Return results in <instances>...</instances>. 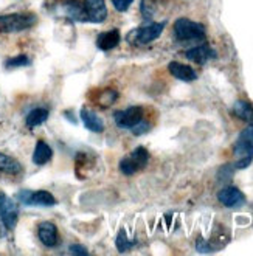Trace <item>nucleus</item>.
<instances>
[{"label": "nucleus", "mask_w": 253, "mask_h": 256, "mask_svg": "<svg viewBox=\"0 0 253 256\" xmlns=\"http://www.w3.org/2000/svg\"><path fill=\"white\" fill-rule=\"evenodd\" d=\"M36 24V16L32 12H12L0 16V33H19L32 28Z\"/></svg>", "instance_id": "1"}, {"label": "nucleus", "mask_w": 253, "mask_h": 256, "mask_svg": "<svg viewBox=\"0 0 253 256\" xmlns=\"http://www.w3.org/2000/svg\"><path fill=\"white\" fill-rule=\"evenodd\" d=\"M148 163H150V152H148L146 148L138 146L120 162L118 168H120L122 174L132 176V174H137L138 171L144 170L148 166Z\"/></svg>", "instance_id": "2"}, {"label": "nucleus", "mask_w": 253, "mask_h": 256, "mask_svg": "<svg viewBox=\"0 0 253 256\" xmlns=\"http://www.w3.org/2000/svg\"><path fill=\"white\" fill-rule=\"evenodd\" d=\"M174 36L182 42L202 40L205 39V28L198 22L180 18L174 22Z\"/></svg>", "instance_id": "3"}, {"label": "nucleus", "mask_w": 253, "mask_h": 256, "mask_svg": "<svg viewBox=\"0 0 253 256\" xmlns=\"http://www.w3.org/2000/svg\"><path fill=\"white\" fill-rule=\"evenodd\" d=\"M165 30V22H154V24H148L143 26L136 28L134 32L129 33L128 42L134 45H146L151 44L152 40L158 39L160 34Z\"/></svg>", "instance_id": "4"}, {"label": "nucleus", "mask_w": 253, "mask_h": 256, "mask_svg": "<svg viewBox=\"0 0 253 256\" xmlns=\"http://www.w3.org/2000/svg\"><path fill=\"white\" fill-rule=\"evenodd\" d=\"M18 200L28 206H53L56 205L54 196L48 191H32V190H22L18 192Z\"/></svg>", "instance_id": "5"}, {"label": "nucleus", "mask_w": 253, "mask_h": 256, "mask_svg": "<svg viewBox=\"0 0 253 256\" xmlns=\"http://www.w3.org/2000/svg\"><path fill=\"white\" fill-rule=\"evenodd\" d=\"M144 115V109L142 106H130L123 110H116L114 114V122L120 129H132L136 128Z\"/></svg>", "instance_id": "6"}, {"label": "nucleus", "mask_w": 253, "mask_h": 256, "mask_svg": "<svg viewBox=\"0 0 253 256\" xmlns=\"http://www.w3.org/2000/svg\"><path fill=\"white\" fill-rule=\"evenodd\" d=\"M0 219L6 230H12L16 227L19 219V208L11 198L5 192H0Z\"/></svg>", "instance_id": "7"}, {"label": "nucleus", "mask_w": 253, "mask_h": 256, "mask_svg": "<svg viewBox=\"0 0 253 256\" xmlns=\"http://www.w3.org/2000/svg\"><path fill=\"white\" fill-rule=\"evenodd\" d=\"M233 154L236 157V162L233 163L234 170H246L253 162V143L238 137L233 146Z\"/></svg>", "instance_id": "8"}, {"label": "nucleus", "mask_w": 253, "mask_h": 256, "mask_svg": "<svg viewBox=\"0 0 253 256\" xmlns=\"http://www.w3.org/2000/svg\"><path fill=\"white\" fill-rule=\"evenodd\" d=\"M218 200L227 208H240L246 204V196L236 186H224L218 192Z\"/></svg>", "instance_id": "9"}, {"label": "nucleus", "mask_w": 253, "mask_h": 256, "mask_svg": "<svg viewBox=\"0 0 253 256\" xmlns=\"http://www.w3.org/2000/svg\"><path fill=\"white\" fill-rule=\"evenodd\" d=\"M84 10L87 14V22L101 24L108 18V8L104 0H84Z\"/></svg>", "instance_id": "10"}, {"label": "nucleus", "mask_w": 253, "mask_h": 256, "mask_svg": "<svg viewBox=\"0 0 253 256\" xmlns=\"http://www.w3.org/2000/svg\"><path fill=\"white\" fill-rule=\"evenodd\" d=\"M38 236H39V240L40 242L52 248V247H56L58 244V228L56 225L52 224V222H40L38 225Z\"/></svg>", "instance_id": "11"}, {"label": "nucleus", "mask_w": 253, "mask_h": 256, "mask_svg": "<svg viewBox=\"0 0 253 256\" xmlns=\"http://www.w3.org/2000/svg\"><path fill=\"white\" fill-rule=\"evenodd\" d=\"M168 70L172 76L178 81H184V82H191L198 78V73L194 72V68H191L190 66L186 64H182V62H170L168 64Z\"/></svg>", "instance_id": "12"}, {"label": "nucleus", "mask_w": 253, "mask_h": 256, "mask_svg": "<svg viewBox=\"0 0 253 256\" xmlns=\"http://www.w3.org/2000/svg\"><path fill=\"white\" fill-rule=\"evenodd\" d=\"M185 54H186V58L190 59V61L196 62V64H205L206 61H210V59L216 58V52L206 44L199 45V47H192Z\"/></svg>", "instance_id": "13"}, {"label": "nucleus", "mask_w": 253, "mask_h": 256, "mask_svg": "<svg viewBox=\"0 0 253 256\" xmlns=\"http://www.w3.org/2000/svg\"><path fill=\"white\" fill-rule=\"evenodd\" d=\"M80 116H81V122L82 124L86 126V129H88L90 132H95V134H101L104 130V123L102 120L90 109L87 108H82L81 112H80Z\"/></svg>", "instance_id": "14"}, {"label": "nucleus", "mask_w": 253, "mask_h": 256, "mask_svg": "<svg viewBox=\"0 0 253 256\" xmlns=\"http://www.w3.org/2000/svg\"><path fill=\"white\" fill-rule=\"evenodd\" d=\"M120 32L118 30H110V32H102L96 38V47L102 52L114 50L120 44Z\"/></svg>", "instance_id": "15"}, {"label": "nucleus", "mask_w": 253, "mask_h": 256, "mask_svg": "<svg viewBox=\"0 0 253 256\" xmlns=\"http://www.w3.org/2000/svg\"><path fill=\"white\" fill-rule=\"evenodd\" d=\"M62 10L67 14V18L78 22H87V14L84 10V5L76 2V0H64Z\"/></svg>", "instance_id": "16"}, {"label": "nucleus", "mask_w": 253, "mask_h": 256, "mask_svg": "<svg viewBox=\"0 0 253 256\" xmlns=\"http://www.w3.org/2000/svg\"><path fill=\"white\" fill-rule=\"evenodd\" d=\"M53 157V150L48 146V143H46L44 140H39L36 143L34 152H33V162L38 166H44L46 163H48Z\"/></svg>", "instance_id": "17"}, {"label": "nucleus", "mask_w": 253, "mask_h": 256, "mask_svg": "<svg viewBox=\"0 0 253 256\" xmlns=\"http://www.w3.org/2000/svg\"><path fill=\"white\" fill-rule=\"evenodd\" d=\"M233 114L240 120H242V122H246L248 124H253V106L248 101L238 100L233 104Z\"/></svg>", "instance_id": "18"}, {"label": "nucleus", "mask_w": 253, "mask_h": 256, "mask_svg": "<svg viewBox=\"0 0 253 256\" xmlns=\"http://www.w3.org/2000/svg\"><path fill=\"white\" fill-rule=\"evenodd\" d=\"M22 172V164L4 152H0V174H10V176H16Z\"/></svg>", "instance_id": "19"}, {"label": "nucleus", "mask_w": 253, "mask_h": 256, "mask_svg": "<svg viewBox=\"0 0 253 256\" xmlns=\"http://www.w3.org/2000/svg\"><path fill=\"white\" fill-rule=\"evenodd\" d=\"M50 112L46 108H36L26 115V126L28 128H38L47 122Z\"/></svg>", "instance_id": "20"}, {"label": "nucleus", "mask_w": 253, "mask_h": 256, "mask_svg": "<svg viewBox=\"0 0 253 256\" xmlns=\"http://www.w3.org/2000/svg\"><path fill=\"white\" fill-rule=\"evenodd\" d=\"M116 100H118V92H115L112 88H108V90H102L101 95L96 98V104L101 108H109Z\"/></svg>", "instance_id": "21"}, {"label": "nucleus", "mask_w": 253, "mask_h": 256, "mask_svg": "<svg viewBox=\"0 0 253 256\" xmlns=\"http://www.w3.org/2000/svg\"><path fill=\"white\" fill-rule=\"evenodd\" d=\"M30 64H32V59H30L26 54H19V56L10 58L5 62V67L6 68H18V67H26Z\"/></svg>", "instance_id": "22"}, {"label": "nucleus", "mask_w": 253, "mask_h": 256, "mask_svg": "<svg viewBox=\"0 0 253 256\" xmlns=\"http://www.w3.org/2000/svg\"><path fill=\"white\" fill-rule=\"evenodd\" d=\"M115 244H116V248H118V252H120V253H124V252H128L129 248H132V247H134L132 240H129V239H128V236H126V232H124V230H120V232H118V236H116Z\"/></svg>", "instance_id": "23"}, {"label": "nucleus", "mask_w": 253, "mask_h": 256, "mask_svg": "<svg viewBox=\"0 0 253 256\" xmlns=\"http://www.w3.org/2000/svg\"><path fill=\"white\" fill-rule=\"evenodd\" d=\"M234 170V166L233 164H230V163H227V164H224L220 170H219V172H218V178L219 180H224V182H228V180L233 177V171Z\"/></svg>", "instance_id": "24"}, {"label": "nucleus", "mask_w": 253, "mask_h": 256, "mask_svg": "<svg viewBox=\"0 0 253 256\" xmlns=\"http://www.w3.org/2000/svg\"><path fill=\"white\" fill-rule=\"evenodd\" d=\"M142 14L144 19H151L154 14V4L151 0H142Z\"/></svg>", "instance_id": "25"}, {"label": "nucleus", "mask_w": 253, "mask_h": 256, "mask_svg": "<svg viewBox=\"0 0 253 256\" xmlns=\"http://www.w3.org/2000/svg\"><path fill=\"white\" fill-rule=\"evenodd\" d=\"M134 0H112V5L116 11H120V12H124L129 10V6L132 5Z\"/></svg>", "instance_id": "26"}, {"label": "nucleus", "mask_w": 253, "mask_h": 256, "mask_svg": "<svg viewBox=\"0 0 253 256\" xmlns=\"http://www.w3.org/2000/svg\"><path fill=\"white\" fill-rule=\"evenodd\" d=\"M150 129H151V124L148 123V122H144V120H142V122L136 128H132L130 130H132L134 135H143V134H146Z\"/></svg>", "instance_id": "27"}, {"label": "nucleus", "mask_w": 253, "mask_h": 256, "mask_svg": "<svg viewBox=\"0 0 253 256\" xmlns=\"http://www.w3.org/2000/svg\"><path fill=\"white\" fill-rule=\"evenodd\" d=\"M198 246H196V248H198V252H200V253H210L213 248L210 247V244L208 242H205V240L202 239V238H198V242H196Z\"/></svg>", "instance_id": "28"}, {"label": "nucleus", "mask_w": 253, "mask_h": 256, "mask_svg": "<svg viewBox=\"0 0 253 256\" xmlns=\"http://www.w3.org/2000/svg\"><path fill=\"white\" fill-rule=\"evenodd\" d=\"M240 138H244V140L253 143V124H248V126L240 134Z\"/></svg>", "instance_id": "29"}, {"label": "nucleus", "mask_w": 253, "mask_h": 256, "mask_svg": "<svg viewBox=\"0 0 253 256\" xmlns=\"http://www.w3.org/2000/svg\"><path fill=\"white\" fill-rule=\"evenodd\" d=\"M70 253L72 254H88V250L80 244H73V246H70Z\"/></svg>", "instance_id": "30"}]
</instances>
